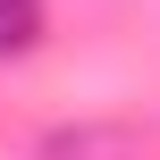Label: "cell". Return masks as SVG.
<instances>
[{"label":"cell","mask_w":160,"mask_h":160,"mask_svg":"<svg viewBox=\"0 0 160 160\" xmlns=\"http://www.w3.org/2000/svg\"><path fill=\"white\" fill-rule=\"evenodd\" d=\"M34 160H143V127H59Z\"/></svg>","instance_id":"cell-1"},{"label":"cell","mask_w":160,"mask_h":160,"mask_svg":"<svg viewBox=\"0 0 160 160\" xmlns=\"http://www.w3.org/2000/svg\"><path fill=\"white\" fill-rule=\"evenodd\" d=\"M42 34H51V8L42 0H0V59H25Z\"/></svg>","instance_id":"cell-2"}]
</instances>
